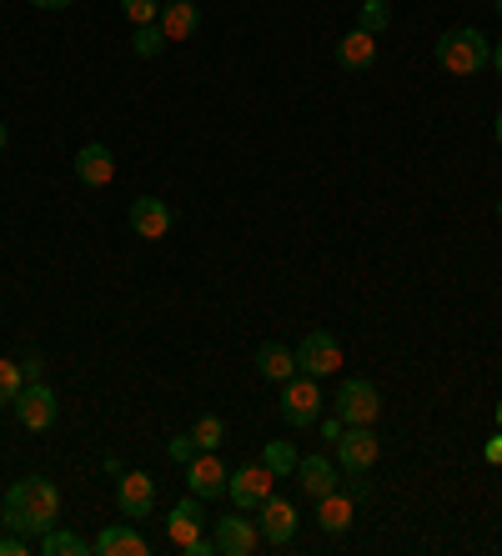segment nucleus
<instances>
[{
  "instance_id": "nucleus-40",
  "label": "nucleus",
  "mask_w": 502,
  "mask_h": 556,
  "mask_svg": "<svg viewBox=\"0 0 502 556\" xmlns=\"http://www.w3.org/2000/svg\"><path fill=\"white\" fill-rule=\"evenodd\" d=\"M492 5H498V15H502V0H492Z\"/></svg>"
},
{
  "instance_id": "nucleus-15",
  "label": "nucleus",
  "mask_w": 502,
  "mask_h": 556,
  "mask_svg": "<svg viewBox=\"0 0 502 556\" xmlns=\"http://www.w3.org/2000/svg\"><path fill=\"white\" fill-rule=\"evenodd\" d=\"M156 26L166 40H191L201 26V5L197 0H161V15H156Z\"/></svg>"
},
{
  "instance_id": "nucleus-29",
  "label": "nucleus",
  "mask_w": 502,
  "mask_h": 556,
  "mask_svg": "<svg viewBox=\"0 0 502 556\" xmlns=\"http://www.w3.org/2000/svg\"><path fill=\"white\" fill-rule=\"evenodd\" d=\"M201 452V446H197V437H191V431H186V437H172V441H166V456H172V462H191V456H197Z\"/></svg>"
},
{
  "instance_id": "nucleus-7",
  "label": "nucleus",
  "mask_w": 502,
  "mask_h": 556,
  "mask_svg": "<svg viewBox=\"0 0 502 556\" xmlns=\"http://www.w3.org/2000/svg\"><path fill=\"white\" fill-rule=\"evenodd\" d=\"M377 456H382V441H377L372 427H347L342 437H337V466H342L347 477H352V471L367 477L372 466H377Z\"/></svg>"
},
{
  "instance_id": "nucleus-23",
  "label": "nucleus",
  "mask_w": 502,
  "mask_h": 556,
  "mask_svg": "<svg viewBox=\"0 0 502 556\" xmlns=\"http://www.w3.org/2000/svg\"><path fill=\"white\" fill-rule=\"evenodd\" d=\"M262 462L272 466V477H291V471H297V462H302V456H297V446H291V441H266L262 446Z\"/></svg>"
},
{
  "instance_id": "nucleus-4",
  "label": "nucleus",
  "mask_w": 502,
  "mask_h": 556,
  "mask_svg": "<svg viewBox=\"0 0 502 556\" xmlns=\"http://www.w3.org/2000/svg\"><path fill=\"white\" fill-rule=\"evenodd\" d=\"M11 412H15V421H21L26 431H51L55 416H61V402H55V391L46 387V381H26V387L15 391Z\"/></svg>"
},
{
  "instance_id": "nucleus-33",
  "label": "nucleus",
  "mask_w": 502,
  "mask_h": 556,
  "mask_svg": "<svg viewBox=\"0 0 502 556\" xmlns=\"http://www.w3.org/2000/svg\"><path fill=\"white\" fill-rule=\"evenodd\" d=\"M342 431H347V421H342V416H331V421H322V437H327V441H337V437H342Z\"/></svg>"
},
{
  "instance_id": "nucleus-36",
  "label": "nucleus",
  "mask_w": 502,
  "mask_h": 556,
  "mask_svg": "<svg viewBox=\"0 0 502 556\" xmlns=\"http://www.w3.org/2000/svg\"><path fill=\"white\" fill-rule=\"evenodd\" d=\"M492 71H498V76H502V40H498V46H492Z\"/></svg>"
},
{
  "instance_id": "nucleus-20",
  "label": "nucleus",
  "mask_w": 502,
  "mask_h": 556,
  "mask_svg": "<svg viewBox=\"0 0 502 556\" xmlns=\"http://www.w3.org/2000/svg\"><path fill=\"white\" fill-rule=\"evenodd\" d=\"M297 481H302V492H312V496H327V492H337V466L327 462V456H302L297 462Z\"/></svg>"
},
{
  "instance_id": "nucleus-17",
  "label": "nucleus",
  "mask_w": 502,
  "mask_h": 556,
  "mask_svg": "<svg viewBox=\"0 0 502 556\" xmlns=\"http://www.w3.org/2000/svg\"><path fill=\"white\" fill-rule=\"evenodd\" d=\"M91 552L96 556H146V552H151V542H146L131 521H116V527H106L101 536H96Z\"/></svg>"
},
{
  "instance_id": "nucleus-11",
  "label": "nucleus",
  "mask_w": 502,
  "mask_h": 556,
  "mask_svg": "<svg viewBox=\"0 0 502 556\" xmlns=\"http://www.w3.org/2000/svg\"><path fill=\"white\" fill-rule=\"evenodd\" d=\"M206 506H201V496H186V502L172 506V517H166V542L176 546V552H186V546L197 542V536H206Z\"/></svg>"
},
{
  "instance_id": "nucleus-28",
  "label": "nucleus",
  "mask_w": 502,
  "mask_h": 556,
  "mask_svg": "<svg viewBox=\"0 0 502 556\" xmlns=\"http://www.w3.org/2000/svg\"><path fill=\"white\" fill-rule=\"evenodd\" d=\"M121 15H126L131 26H156L161 0H121Z\"/></svg>"
},
{
  "instance_id": "nucleus-10",
  "label": "nucleus",
  "mask_w": 502,
  "mask_h": 556,
  "mask_svg": "<svg viewBox=\"0 0 502 556\" xmlns=\"http://www.w3.org/2000/svg\"><path fill=\"white\" fill-rule=\"evenodd\" d=\"M226 471L222 456L216 452H197L191 462H186V486H191V496H201V502H216V496H226Z\"/></svg>"
},
{
  "instance_id": "nucleus-34",
  "label": "nucleus",
  "mask_w": 502,
  "mask_h": 556,
  "mask_svg": "<svg viewBox=\"0 0 502 556\" xmlns=\"http://www.w3.org/2000/svg\"><path fill=\"white\" fill-rule=\"evenodd\" d=\"M482 456H488V462H492V466H502V431H498V437H492V441H488V446H482Z\"/></svg>"
},
{
  "instance_id": "nucleus-5",
  "label": "nucleus",
  "mask_w": 502,
  "mask_h": 556,
  "mask_svg": "<svg viewBox=\"0 0 502 556\" xmlns=\"http://www.w3.org/2000/svg\"><path fill=\"white\" fill-rule=\"evenodd\" d=\"M331 402H337V416H342L347 427H372V421L382 416V396H377V387H372V381H357V376L342 381Z\"/></svg>"
},
{
  "instance_id": "nucleus-8",
  "label": "nucleus",
  "mask_w": 502,
  "mask_h": 556,
  "mask_svg": "<svg viewBox=\"0 0 502 556\" xmlns=\"http://www.w3.org/2000/svg\"><path fill=\"white\" fill-rule=\"evenodd\" d=\"M212 546H216V556H251L256 546H262V531H256V521H251L247 511H237V517H216L212 521Z\"/></svg>"
},
{
  "instance_id": "nucleus-13",
  "label": "nucleus",
  "mask_w": 502,
  "mask_h": 556,
  "mask_svg": "<svg viewBox=\"0 0 502 556\" xmlns=\"http://www.w3.org/2000/svg\"><path fill=\"white\" fill-rule=\"evenodd\" d=\"M116 506H121V517H126V521L151 517V506H156V481L146 477V471H121Z\"/></svg>"
},
{
  "instance_id": "nucleus-31",
  "label": "nucleus",
  "mask_w": 502,
  "mask_h": 556,
  "mask_svg": "<svg viewBox=\"0 0 502 556\" xmlns=\"http://www.w3.org/2000/svg\"><path fill=\"white\" fill-rule=\"evenodd\" d=\"M352 486H347V496H352V502H372V481H362V471H352Z\"/></svg>"
},
{
  "instance_id": "nucleus-9",
  "label": "nucleus",
  "mask_w": 502,
  "mask_h": 556,
  "mask_svg": "<svg viewBox=\"0 0 502 556\" xmlns=\"http://www.w3.org/2000/svg\"><path fill=\"white\" fill-rule=\"evenodd\" d=\"M342 366V341L331 337V331H306L302 337V346H297V371H306V376H331Z\"/></svg>"
},
{
  "instance_id": "nucleus-39",
  "label": "nucleus",
  "mask_w": 502,
  "mask_h": 556,
  "mask_svg": "<svg viewBox=\"0 0 502 556\" xmlns=\"http://www.w3.org/2000/svg\"><path fill=\"white\" fill-rule=\"evenodd\" d=\"M498 427H502V402H498Z\"/></svg>"
},
{
  "instance_id": "nucleus-27",
  "label": "nucleus",
  "mask_w": 502,
  "mask_h": 556,
  "mask_svg": "<svg viewBox=\"0 0 502 556\" xmlns=\"http://www.w3.org/2000/svg\"><path fill=\"white\" fill-rule=\"evenodd\" d=\"M191 437H197L201 452H216V446H222V437H226V421H222V416H201L197 427H191Z\"/></svg>"
},
{
  "instance_id": "nucleus-18",
  "label": "nucleus",
  "mask_w": 502,
  "mask_h": 556,
  "mask_svg": "<svg viewBox=\"0 0 502 556\" xmlns=\"http://www.w3.org/2000/svg\"><path fill=\"white\" fill-rule=\"evenodd\" d=\"M337 65L342 71H372L377 65V36L372 30H347L342 40H337Z\"/></svg>"
},
{
  "instance_id": "nucleus-26",
  "label": "nucleus",
  "mask_w": 502,
  "mask_h": 556,
  "mask_svg": "<svg viewBox=\"0 0 502 556\" xmlns=\"http://www.w3.org/2000/svg\"><path fill=\"white\" fill-rule=\"evenodd\" d=\"M131 51L141 55V61H156L161 51H166V36H161V26H136V40Z\"/></svg>"
},
{
  "instance_id": "nucleus-38",
  "label": "nucleus",
  "mask_w": 502,
  "mask_h": 556,
  "mask_svg": "<svg viewBox=\"0 0 502 556\" xmlns=\"http://www.w3.org/2000/svg\"><path fill=\"white\" fill-rule=\"evenodd\" d=\"M5 146H11V130H5V121H0V151H5Z\"/></svg>"
},
{
  "instance_id": "nucleus-25",
  "label": "nucleus",
  "mask_w": 502,
  "mask_h": 556,
  "mask_svg": "<svg viewBox=\"0 0 502 556\" xmlns=\"http://www.w3.org/2000/svg\"><path fill=\"white\" fill-rule=\"evenodd\" d=\"M26 387V371H21V362H11V356H0V406L15 402V391Z\"/></svg>"
},
{
  "instance_id": "nucleus-12",
  "label": "nucleus",
  "mask_w": 502,
  "mask_h": 556,
  "mask_svg": "<svg viewBox=\"0 0 502 556\" xmlns=\"http://www.w3.org/2000/svg\"><path fill=\"white\" fill-rule=\"evenodd\" d=\"M251 517H256V531H262V542H272V546H287L291 536H297V506L281 502L277 492L266 496V502L256 506Z\"/></svg>"
},
{
  "instance_id": "nucleus-3",
  "label": "nucleus",
  "mask_w": 502,
  "mask_h": 556,
  "mask_svg": "<svg viewBox=\"0 0 502 556\" xmlns=\"http://www.w3.org/2000/svg\"><path fill=\"white\" fill-rule=\"evenodd\" d=\"M281 416H287V427H312L322 416V387H317V376H287L281 381Z\"/></svg>"
},
{
  "instance_id": "nucleus-22",
  "label": "nucleus",
  "mask_w": 502,
  "mask_h": 556,
  "mask_svg": "<svg viewBox=\"0 0 502 556\" xmlns=\"http://www.w3.org/2000/svg\"><path fill=\"white\" fill-rule=\"evenodd\" d=\"M40 552L46 556H86L91 542L76 536V531H66V527H51V531H40Z\"/></svg>"
},
{
  "instance_id": "nucleus-6",
  "label": "nucleus",
  "mask_w": 502,
  "mask_h": 556,
  "mask_svg": "<svg viewBox=\"0 0 502 556\" xmlns=\"http://www.w3.org/2000/svg\"><path fill=\"white\" fill-rule=\"evenodd\" d=\"M272 481H277V477H272V466H266V462H247L241 471H231V477H226V496L237 502V511H256V506L272 496Z\"/></svg>"
},
{
  "instance_id": "nucleus-30",
  "label": "nucleus",
  "mask_w": 502,
  "mask_h": 556,
  "mask_svg": "<svg viewBox=\"0 0 502 556\" xmlns=\"http://www.w3.org/2000/svg\"><path fill=\"white\" fill-rule=\"evenodd\" d=\"M30 546H26V536H21V531H5V536H0V556H26Z\"/></svg>"
},
{
  "instance_id": "nucleus-41",
  "label": "nucleus",
  "mask_w": 502,
  "mask_h": 556,
  "mask_svg": "<svg viewBox=\"0 0 502 556\" xmlns=\"http://www.w3.org/2000/svg\"><path fill=\"white\" fill-rule=\"evenodd\" d=\"M498 220H502V201H498Z\"/></svg>"
},
{
  "instance_id": "nucleus-21",
  "label": "nucleus",
  "mask_w": 502,
  "mask_h": 556,
  "mask_svg": "<svg viewBox=\"0 0 502 556\" xmlns=\"http://www.w3.org/2000/svg\"><path fill=\"white\" fill-rule=\"evenodd\" d=\"M256 371L266 381H287V376H297V351L281 346V341H262L256 346Z\"/></svg>"
},
{
  "instance_id": "nucleus-19",
  "label": "nucleus",
  "mask_w": 502,
  "mask_h": 556,
  "mask_svg": "<svg viewBox=\"0 0 502 556\" xmlns=\"http://www.w3.org/2000/svg\"><path fill=\"white\" fill-rule=\"evenodd\" d=\"M352 511H357V502L337 486V492H327V496H317V521H322V531L327 536H342L347 527H352Z\"/></svg>"
},
{
  "instance_id": "nucleus-32",
  "label": "nucleus",
  "mask_w": 502,
  "mask_h": 556,
  "mask_svg": "<svg viewBox=\"0 0 502 556\" xmlns=\"http://www.w3.org/2000/svg\"><path fill=\"white\" fill-rule=\"evenodd\" d=\"M21 371H26V381H40V376H46V362H40V356H26Z\"/></svg>"
},
{
  "instance_id": "nucleus-1",
  "label": "nucleus",
  "mask_w": 502,
  "mask_h": 556,
  "mask_svg": "<svg viewBox=\"0 0 502 556\" xmlns=\"http://www.w3.org/2000/svg\"><path fill=\"white\" fill-rule=\"evenodd\" d=\"M0 521L5 531H21V536H36V531H51L61 521V492L55 481L46 477H21L0 502Z\"/></svg>"
},
{
  "instance_id": "nucleus-2",
  "label": "nucleus",
  "mask_w": 502,
  "mask_h": 556,
  "mask_svg": "<svg viewBox=\"0 0 502 556\" xmlns=\"http://www.w3.org/2000/svg\"><path fill=\"white\" fill-rule=\"evenodd\" d=\"M432 55H437L442 71H452V76H477V71H488L492 65V40L477 26H457V30H448V36L437 40Z\"/></svg>"
},
{
  "instance_id": "nucleus-35",
  "label": "nucleus",
  "mask_w": 502,
  "mask_h": 556,
  "mask_svg": "<svg viewBox=\"0 0 502 556\" xmlns=\"http://www.w3.org/2000/svg\"><path fill=\"white\" fill-rule=\"evenodd\" d=\"M36 11H66V5H76V0H30Z\"/></svg>"
},
{
  "instance_id": "nucleus-37",
  "label": "nucleus",
  "mask_w": 502,
  "mask_h": 556,
  "mask_svg": "<svg viewBox=\"0 0 502 556\" xmlns=\"http://www.w3.org/2000/svg\"><path fill=\"white\" fill-rule=\"evenodd\" d=\"M492 136H498V146H502V111L492 116Z\"/></svg>"
},
{
  "instance_id": "nucleus-16",
  "label": "nucleus",
  "mask_w": 502,
  "mask_h": 556,
  "mask_svg": "<svg viewBox=\"0 0 502 556\" xmlns=\"http://www.w3.org/2000/svg\"><path fill=\"white\" fill-rule=\"evenodd\" d=\"M76 181L80 186H111L116 181V155H111L101 141L80 146L76 151Z\"/></svg>"
},
{
  "instance_id": "nucleus-14",
  "label": "nucleus",
  "mask_w": 502,
  "mask_h": 556,
  "mask_svg": "<svg viewBox=\"0 0 502 556\" xmlns=\"http://www.w3.org/2000/svg\"><path fill=\"white\" fill-rule=\"evenodd\" d=\"M172 206L166 201H156V195H136L131 201V231L141 236V241H161V236H172Z\"/></svg>"
},
{
  "instance_id": "nucleus-24",
  "label": "nucleus",
  "mask_w": 502,
  "mask_h": 556,
  "mask_svg": "<svg viewBox=\"0 0 502 556\" xmlns=\"http://www.w3.org/2000/svg\"><path fill=\"white\" fill-rule=\"evenodd\" d=\"M357 26H362V30H372V36H382V30L392 26V5H387V0H362Z\"/></svg>"
}]
</instances>
